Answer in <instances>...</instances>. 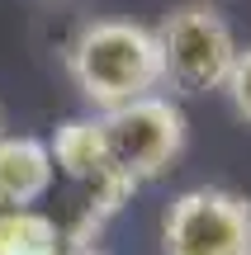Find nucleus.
<instances>
[{"label": "nucleus", "instance_id": "f257e3e1", "mask_svg": "<svg viewBox=\"0 0 251 255\" xmlns=\"http://www.w3.org/2000/svg\"><path fill=\"white\" fill-rule=\"evenodd\" d=\"M66 76L95 114H109L142 95L166 90L161 47L152 24L138 19H85L66 43Z\"/></svg>", "mask_w": 251, "mask_h": 255}, {"label": "nucleus", "instance_id": "f03ea898", "mask_svg": "<svg viewBox=\"0 0 251 255\" xmlns=\"http://www.w3.org/2000/svg\"><path fill=\"white\" fill-rule=\"evenodd\" d=\"M161 47V81L176 95H209L223 90L228 71L237 62V33L228 14L209 0H185L166 9L161 24H152Z\"/></svg>", "mask_w": 251, "mask_h": 255}, {"label": "nucleus", "instance_id": "7ed1b4c3", "mask_svg": "<svg viewBox=\"0 0 251 255\" xmlns=\"http://www.w3.org/2000/svg\"><path fill=\"white\" fill-rule=\"evenodd\" d=\"M104 142H109V156L133 184H152L166 170H176V161L190 146V119L166 90L142 95L133 104H119V109L100 114Z\"/></svg>", "mask_w": 251, "mask_h": 255}, {"label": "nucleus", "instance_id": "20e7f679", "mask_svg": "<svg viewBox=\"0 0 251 255\" xmlns=\"http://www.w3.org/2000/svg\"><path fill=\"white\" fill-rule=\"evenodd\" d=\"M161 255H251V199L195 184L161 213Z\"/></svg>", "mask_w": 251, "mask_h": 255}, {"label": "nucleus", "instance_id": "39448f33", "mask_svg": "<svg viewBox=\"0 0 251 255\" xmlns=\"http://www.w3.org/2000/svg\"><path fill=\"white\" fill-rule=\"evenodd\" d=\"M57 180L52 151L43 137L5 132L0 137V208H38Z\"/></svg>", "mask_w": 251, "mask_h": 255}, {"label": "nucleus", "instance_id": "423d86ee", "mask_svg": "<svg viewBox=\"0 0 251 255\" xmlns=\"http://www.w3.org/2000/svg\"><path fill=\"white\" fill-rule=\"evenodd\" d=\"M66 237L43 208H0V255H62Z\"/></svg>", "mask_w": 251, "mask_h": 255}, {"label": "nucleus", "instance_id": "0eeeda50", "mask_svg": "<svg viewBox=\"0 0 251 255\" xmlns=\"http://www.w3.org/2000/svg\"><path fill=\"white\" fill-rule=\"evenodd\" d=\"M223 95H228L237 119L251 123V43L237 47V62H233V71H228V81H223Z\"/></svg>", "mask_w": 251, "mask_h": 255}, {"label": "nucleus", "instance_id": "6e6552de", "mask_svg": "<svg viewBox=\"0 0 251 255\" xmlns=\"http://www.w3.org/2000/svg\"><path fill=\"white\" fill-rule=\"evenodd\" d=\"M62 255H109V251H100V246H66Z\"/></svg>", "mask_w": 251, "mask_h": 255}, {"label": "nucleus", "instance_id": "1a4fd4ad", "mask_svg": "<svg viewBox=\"0 0 251 255\" xmlns=\"http://www.w3.org/2000/svg\"><path fill=\"white\" fill-rule=\"evenodd\" d=\"M0 137H5V109H0Z\"/></svg>", "mask_w": 251, "mask_h": 255}]
</instances>
